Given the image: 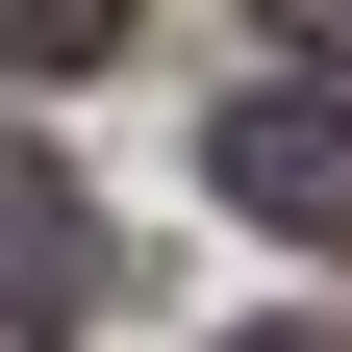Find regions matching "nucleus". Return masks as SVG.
Segmentation results:
<instances>
[{
	"instance_id": "obj_1",
	"label": "nucleus",
	"mask_w": 352,
	"mask_h": 352,
	"mask_svg": "<svg viewBox=\"0 0 352 352\" xmlns=\"http://www.w3.org/2000/svg\"><path fill=\"white\" fill-rule=\"evenodd\" d=\"M227 201L302 227V252H352V76H252L227 101Z\"/></svg>"
},
{
	"instance_id": "obj_2",
	"label": "nucleus",
	"mask_w": 352,
	"mask_h": 352,
	"mask_svg": "<svg viewBox=\"0 0 352 352\" xmlns=\"http://www.w3.org/2000/svg\"><path fill=\"white\" fill-rule=\"evenodd\" d=\"M76 302H101V201H76V176H25V151H0V327L51 352Z\"/></svg>"
},
{
	"instance_id": "obj_3",
	"label": "nucleus",
	"mask_w": 352,
	"mask_h": 352,
	"mask_svg": "<svg viewBox=\"0 0 352 352\" xmlns=\"http://www.w3.org/2000/svg\"><path fill=\"white\" fill-rule=\"evenodd\" d=\"M126 51V0H0V76H101Z\"/></svg>"
},
{
	"instance_id": "obj_4",
	"label": "nucleus",
	"mask_w": 352,
	"mask_h": 352,
	"mask_svg": "<svg viewBox=\"0 0 352 352\" xmlns=\"http://www.w3.org/2000/svg\"><path fill=\"white\" fill-rule=\"evenodd\" d=\"M277 25H302V51H327V76H352V0H277Z\"/></svg>"
},
{
	"instance_id": "obj_5",
	"label": "nucleus",
	"mask_w": 352,
	"mask_h": 352,
	"mask_svg": "<svg viewBox=\"0 0 352 352\" xmlns=\"http://www.w3.org/2000/svg\"><path fill=\"white\" fill-rule=\"evenodd\" d=\"M252 352H352V327H252Z\"/></svg>"
}]
</instances>
